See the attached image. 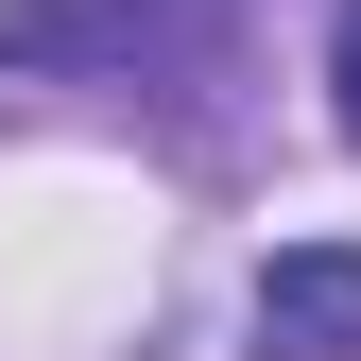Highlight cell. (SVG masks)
<instances>
[{"mask_svg": "<svg viewBox=\"0 0 361 361\" xmlns=\"http://www.w3.org/2000/svg\"><path fill=\"white\" fill-rule=\"evenodd\" d=\"M207 35H224V0H0V69H86V86L190 69Z\"/></svg>", "mask_w": 361, "mask_h": 361, "instance_id": "1", "label": "cell"}, {"mask_svg": "<svg viewBox=\"0 0 361 361\" xmlns=\"http://www.w3.org/2000/svg\"><path fill=\"white\" fill-rule=\"evenodd\" d=\"M241 327H258V361H361V241H276Z\"/></svg>", "mask_w": 361, "mask_h": 361, "instance_id": "2", "label": "cell"}, {"mask_svg": "<svg viewBox=\"0 0 361 361\" xmlns=\"http://www.w3.org/2000/svg\"><path fill=\"white\" fill-rule=\"evenodd\" d=\"M327 121H344V138H361V0H344V18H327Z\"/></svg>", "mask_w": 361, "mask_h": 361, "instance_id": "3", "label": "cell"}]
</instances>
